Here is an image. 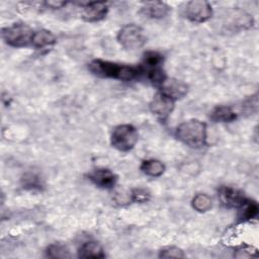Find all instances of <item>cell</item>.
I'll return each instance as SVG.
<instances>
[{
  "label": "cell",
  "mask_w": 259,
  "mask_h": 259,
  "mask_svg": "<svg viewBox=\"0 0 259 259\" xmlns=\"http://www.w3.org/2000/svg\"><path fill=\"white\" fill-rule=\"evenodd\" d=\"M24 185L25 186H30L32 188L38 187L39 186V179L37 176L34 174H28V176L24 178Z\"/></svg>",
  "instance_id": "603a6c76"
},
{
  "label": "cell",
  "mask_w": 259,
  "mask_h": 259,
  "mask_svg": "<svg viewBox=\"0 0 259 259\" xmlns=\"http://www.w3.org/2000/svg\"><path fill=\"white\" fill-rule=\"evenodd\" d=\"M160 258H183V251L177 247L171 246L162 249L159 253Z\"/></svg>",
  "instance_id": "7402d4cb"
},
{
  "label": "cell",
  "mask_w": 259,
  "mask_h": 259,
  "mask_svg": "<svg viewBox=\"0 0 259 259\" xmlns=\"http://www.w3.org/2000/svg\"><path fill=\"white\" fill-rule=\"evenodd\" d=\"M130 196H131L132 201L143 203L150 199L151 193L145 188H135L131 191Z\"/></svg>",
  "instance_id": "44dd1931"
},
{
  "label": "cell",
  "mask_w": 259,
  "mask_h": 259,
  "mask_svg": "<svg viewBox=\"0 0 259 259\" xmlns=\"http://www.w3.org/2000/svg\"><path fill=\"white\" fill-rule=\"evenodd\" d=\"M56 36L53 32L47 29H40L34 31L31 45L36 49H44L53 46L56 42Z\"/></svg>",
  "instance_id": "9a60e30c"
},
{
  "label": "cell",
  "mask_w": 259,
  "mask_h": 259,
  "mask_svg": "<svg viewBox=\"0 0 259 259\" xmlns=\"http://www.w3.org/2000/svg\"><path fill=\"white\" fill-rule=\"evenodd\" d=\"M160 92L164 93L165 95L169 96L173 100L180 99L184 97L187 94L188 91V86L175 78H166L164 82L160 85Z\"/></svg>",
  "instance_id": "8fae6325"
},
{
  "label": "cell",
  "mask_w": 259,
  "mask_h": 259,
  "mask_svg": "<svg viewBox=\"0 0 259 259\" xmlns=\"http://www.w3.org/2000/svg\"><path fill=\"white\" fill-rule=\"evenodd\" d=\"M239 217L243 221H250L257 217L258 214V204L254 200L246 199L244 203L239 207Z\"/></svg>",
  "instance_id": "ac0fdd59"
},
{
  "label": "cell",
  "mask_w": 259,
  "mask_h": 259,
  "mask_svg": "<svg viewBox=\"0 0 259 259\" xmlns=\"http://www.w3.org/2000/svg\"><path fill=\"white\" fill-rule=\"evenodd\" d=\"M219 199L226 207L239 208L247 199L244 193L232 186H222L219 189Z\"/></svg>",
  "instance_id": "9c48e42d"
},
{
  "label": "cell",
  "mask_w": 259,
  "mask_h": 259,
  "mask_svg": "<svg viewBox=\"0 0 259 259\" xmlns=\"http://www.w3.org/2000/svg\"><path fill=\"white\" fill-rule=\"evenodd\" d=\"M34 31L24 23H14L2 29V38L13 48H23L31 45Z\"/></svg>",
  "instance_id": "3957f363"
},
{
  "label": "cell",
  "mask_w": 259,
  "mask_h": 259,
  "mask_svg": "<svg viewBox=\"0 0 259 259\" xmlns=\"http://www.w3.org/2000/svg\"><path fill=\"white\" fill-rule=\"evenodd\" d=\"M45 5L47 7L56 9V8H61V7L65 6L66 2H64V1H47V2H45Z\"/></svg>",
  "instance_id": "cb8c5ba5"
},
{
  "label": "cell",
  "mask_w": 259,
  "mask_h": 259,
  "mask_svg": "<svg viewBox=\"0 0 259 259\" xmlns=\"http://www.w3.org/2000/svg\"><path fill=\"white\" fill-rule=\"evenodd\" d=\"M175 106V100L158 91L149 103L151 112L159 119L165 120L172 113Z\"/></svg>",
  "instance_id": "52a82bcc"
},
{
  "label": "cell",
  "mask_w": 259,
  "mask_h": 259,
  "mask_svg": "<svg viewBox=\"0 0 259 259\" xmlns=\"http://www.w3.org/2000/svg\"><path fill=\"white\" fill-rule=\"evenodd\" d=\"M81 17L87 22H96L102 20L108 11V6L104 2H86L80 3Z\"/></svg>",
  "instance_id": "ba28073f"
},
{
  "label": "cell",
  "mask_w": 259,
  "mask_h": 259,
  "mask_svg": "<svg viewBox=\"0 0 259 259\" xmlns=\"http://www.w3.org/2000/svg\"><path fill=\"white\" fill-rule=\"evenodd\" d=\"M163 63V56L155 51H148L144 54L143 62L140 65L143 73L161 67V64Z\"/></svg>",
  "instance_id": "e0dca14e"
},
{
  "label": "cell",
  "mask_w": 259,
  "mask_h": 259,
  "mask_svg": "<svg viewBox=\"0 0 259 259\" xmlns=\"http://www.w3.org/2000/svg\"><path fill=\"white\" fill-rule=\"evenodd\" d=\"M170 11V7L161 1L146 2L142 7V12L150 18L160 19L165 17Z\"/></svg>",
  "instance_id": "7c38bea8"
},
{
  "label": "cell",
  "mask_w": 259,
  "mask_h": 259,
  "mask_svg": "<svg viewBox=\"0 0 259 259\" xmlns=\"http://www.w3.org/2000/svg\"><path fill=\"white\" fill-rule=\"evenodd\" d=\"M176 138L191 148H201L206 144V124L198 119L185 120L177 126Z\"/></svg>",
  "instance_id": "7a4b0ae2"
},
{
  "label": "cell",
  "mask_w": 259,
  "mask_h": 259,
  "mask_svg": "<svg viewBox=\"0 0 259 259\" xmlns=\"http://www.w3.org/2000/svg\"><path fill=\"white\" fill-rule=\"evenodd\" d=\"M141 171L151 177H159L165 171V165L156 159L144 160L140 166Z\"/></svg>",
  "instance_id": "2e32d148"
},
{
  "label": "cell",
  "mask_w": 259,
  "mask_h": 259,
  "mask_svg": "<svg viewBox=\"0 0 259 259\" xmlns=\"http://www.w3.org/2000/svg\"><path fill=\"white\" fill-rule=\"evenodd\" d=\"M47 256L51 258H69L71 255L66 246L62 244H53L48 247Z\"/></svg>",
  "instance_id": "ffe728a7"
},
{
  "label": "cell",
  "mask_w": 259,
  "mask_h": 259,
  "mask_svg": "<svg viewBox=\"0 0 259 259\" xmlns=\"http://www.w3.org/2000/svg\"><path fill=\"white\" fill-rule=\"evenodd\" d=\"M117 41L126 50H137L147 42L145 30L136 24H126L122 26L117 33Z\"/></svg>",
  "instance_id": "5b68a950"
},
{
  "label": "cell",
  "mask_w": 259,
  "mask_h": 259,
  "mask_svg": "<svg viewBox=\"0 0 259 259\" xmlns=\"http://www.w3.org/2000/svg\"><path fill=\"white\" fill-rule=\"evenodd\" d=\"M88 178L97 187L103 189L112 188L117 181V176L107 168L94 169L88 174Z\"/></svg>",
  "instance_id": "30bf717a"
},
{
  "label": "cell",
  "mask_w": 259,
  "mask_h": 259,
  "mask_svg": "<svg viewBox=\"0 0 259 259\" xmlns=\"http://www.w3.org/2000/svg\"><path fill=\"white\" fill-rule=\"evenodd\" d=\"M210 118L215 122H232L237 118V113L231 106L220 105L213 108Z\"/></svg>",
  "instance_id": "4fadbf2b"
},
{
  "label": "cell",
  "mask_w": 259,
  "mask_h": 259,
  "mask_svg": "<svg viewBox=\"0 0 259 259\" xmlns=\"http://www.w3.org/2000/svg\"><path fill=\"white\" fill-rule=\"evenodd\" d=\"M185 17L191 22H205L212 16L211 5L204 0H193L185 4Z\"/></svg>",
  "instance_id": "8992f818"
},
{
  "label": "cell",
  "mask_w": 259,
  "mask_h": 259,
  "mask_svg": "<svg viewBox=\"0 0 259 259\" xmlns=\"http://www.w3.org/2000/svg\"><path fill=\"white\" fill-rule=\"evenodd\" d=\"M138 131L132 124H119L115 126L110 136V143L113 148L120 152L131 151L137 144Z\"/></svg>",
  "instance_id": "277c9868"
},
{
  "label": "cell",
  "mask_w": 259,
  "mask_h": 259,
  "mask_svg": "<svg viewBox=\"0 0 259 259\" xmlns=\"http://www.w3.org/2000/svg\"><path fill=\"white\" fill-rule=\"evenodd\" d=\"M89 70L102 78H113L121 81H131L138 78L142 73L140 66H128L95 59L89 63Z\"/></svg>",
  "instance_id": "6da1fadb"
},
{
  "label": "cell",
  "mask_w": 259,
  "mask_h": 259,
  "mask_svg": "<svg viewBox=\"0 0 259 259\" xmlns=\"http://www.w3.org/2000/svg\"><path fill=\"white\" fill-rule=\"evenodd\" d=\"M78 256L80 258H103L105 254L102 247L97 242H86L84 243L78 251Z\"/></svg>",
  "instance_id": "5bb4252c"
},
{
  "label": "cell",
  "mask_w": 259,
  "mask_h": 259,
  "mask_svg": "<svg viewBox=\"0 0 259 259\" xmlns=\"http://www.w3.org/2000/svg\"><path fill=\"white\" fill-rule=\"evenodd\" d=\"M192 207L198 212H205L210 209L212 203L211 198L205 193L196 194L191 200Z\"/></svg>",
  "instance_id": "d6986e66"
}]
</instances>
